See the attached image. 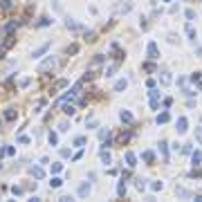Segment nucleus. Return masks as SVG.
<instances>
[{"label": "nucleus", "instance_id": "1", "mask_svg": "<svg viewBox=\"0 0 202 202\" xmlns=\"http://www.w3.org/2000/svg\"><path fill=\"white\" fill-rule=\"evenodd\" d=\"M56 65V59H52V56H50V59H47L41 67H38V70H41V72H47V70H52V67Z\"/></svg>", "mask_w": 202, "mask_h": 202}, {"label": "nucleus", "instance_id": "2", "mask_svg": "<svg viewBox=\"0 0 202 202\" xmlns=\"http://www.w3.org/2000/svg\"><path fill=\"white\" fill-rule=\"evenodd\" d=\"M146 52H148V56H150V59H159V56H157V45H155V43H148Z\"/></svg>", "mask_w": 202, "mask_h": 202}, {"label": "nucleus", "instance_id": "3", "mask_svg": "<svg viewBox=\"0 0 202 202\" xmlns=\"http://www.w3.org/2000/svg\"><path fill=\"white\" fill-rule=\"evenodd\" d=\"M47 50H50V43H45V45H41L38 50H34V59H38V56H43Z\"/></svg>", "mask_w": 202, "mask_h": 202}, {"label": "nucleus", "instance_id": "4", "mask_svg": "<svg viewBox=\"0 0 202 202\" xmlns=\"http://www.w3.org/2000/svg\"><path fill=\"white\" fill-rule=\"evenodd\" d=\"M119 117H121V121H123V123H132V121H135V119H132V114H130L128 110H121Z\"/></svg>", "mask_w": 202, "mask_h": 202}, {"label": "nucleus", "instance_id": "5", "mask_svg": "<svg viewBox=\"0 0 202 202\" xmlns=\"http://www.w3.org/2000/svg\"><path fill=\"white\" fill-rule=\"evenodd\" d=\"M186 123H189L186 117H180L177 119V132H186Z\"/></svg>", "mask_w": 202, "mask_h": 202}, {"label": "nucleus", "instance_id": "6", "mask_svg": "<svg viewBox=\"0 0 202 202\" xmlns=\"http://www.w3.org/2000/svg\"><path fill=\"white\" fill-rule=\"evenodd\" d=\"M63 112H65V114H74V112H76V108H74L72 103H65V101H63Z\"/></svg>", "mask_w": 202, "mask_h": 202}, {"label": "nucleus", "instance_id": "7", "mask_svg": "<svg viewBox=\"0 0 202 202\" xmlns=\"http://www.w3.org/2000/svg\"><path fill=\"white\" fill-rule=\"evenodd\" d=\"M88 193H90V184H81L79 186V198H85Z\"/></svg>", "mask_w": 202, "mask_h": 202}, {"label": "nucleus", "instance_id": "8", "mask_svg": "<svg viewBox=\"0 0 202 202\" xmlns=\"http://www.w3.org/2000/svg\"><path fill=\"white\" fill-rule=\"evenodd\" d=\"M184 29H186V36L191 38V41H195V29H193V25H191V23H189V25L184 27Z\"/></svg>", "mask_w": 202, "mask_h": 202}, {"label": "nucleus", "instance_id": "9", "mask_svg": "<svg viewBox=\"0 0 202 202\" xmlns=\"http://www.w3.org/2000/svg\"><path fill=\"white\" fill-rule=\"evenodd\" d=\"M126 85H128V81H126V79H121V81H117V83H114V90H117V92H121V90H126Z\"/></svg>", "mask_w": 202, "mask_h": 202}, {"label": "nucleus", "instance_id": "10", "mask_svg": "<svg viewBox=\"0 0 202 202\" xmlns=\"http://www.w3.org/2000/svg\"><path fill=\"white\" fill-rule=\"evenodd\" d=\"M175 191H177V195H180V198H193V195H191V193H189L186 189H182V186H177Z\"/></svg>", "mask_w": 202, "mask_h": 202}, {"label": "nucleus", "instance_id": "11", "mask_svg": "<svg viewBox=\"0 0 202 202\" xmlns=\"http://www.w3.org/2000/svg\"><path fill=\"white\" fill-rule=\"evenodd\" d=\"M126 162H128V166H135V162H137L135 153H126Z\"/></svg>", "mask_w": 202, "mask_h": 202}, {"label": "nucleus", "instance_id": "12", "mask_svg": "<svg viewBox=\"0 0 202 202\" xmlns=\"http://www.w3.org/2000/svg\"><path fill=\"white\" fill-rule=\"evenodd\" d=\"M141 157H144V162H148V164H150L153 159H155V155H153L150 150H146V153H141Z\"/></svg>", "mask_w": 202, "mask_h": 202}, {"label": "nucleus", "instance_id": "13", "mask_svg": "<svg viewBox=\"0 0 202 202\" xmlns=\"http://www.w3.org/2000/svg\"><path fill=\"white\" fill-rule=\"evenodd\" d=\"M171 117H168V112H162V114H157V123H166Z\"/></svg>", "mask_w": 202, "mask_h": 202}, {"label": "nucleus", "instance_id": "14", "mask_svg": "<svg viewBox=\"0 0 202 202\" xmlns=\"http://www.w3.org/2000/svg\"><path fill=\"white\" fill-rule=\"evenodd\" d=\"M65 85H67V81H65V79L56 81V83H54V88H52V92H54V90H61V88H65Z\"/></svg>", "mask_w": 202, "mask_h": 202}, {"label": "nucleus", "instance_id": "15", "mask_svg": "<svg viewBox=\"0 0 202 202\" xmlns=\"http://www.w3.org/2000/svg\"><path fill=\"white\" fill-rule=\"evenodd\" d=\"M200 162H202V153L195 150V153H193V164H200Z\"/></svg>", "mask_w": 202, "mask_h": 202}, {"label": "nucleus", "instance_id": "16", "mask_svg": "<svg viewBox=\"0 0 202 202\" xmlns=\"http://www.w3.org/2000/svg\"><path fill=\"white\" fill-rule=\"evenodd\" d=\"M32 173H34V177H43V168H38V166H34Z\"/></svg>", "mask_w": 202, "mask_h": 202}, {"label": "nucleus", "instance_id": "17", "mask_svg": "<svg viewBox=\"0 0 202 202\" xmlns=\"http://www.w3.org/2000/svg\"><path fill=\"white\" fill-rule=\"evenodd\" d=\"M101 159L105 162V164H110V153H105V150H101Z\"/></svg>", "mask_w": 202, "mask_h": 202}, {"label": "nucleus", "instance_id": "18", "mask_svg": "<svg viewBox=\"0 0 202 202\" xmlns=\"http://www.w3.org/2000/svg\"><path fill=\"white\" fill-rule=\"evenodd\" d=\"M50 144H59V135L56 132H50Z\"/></svg>", "mask_w": 202, "mask_h": 202}, {"label": "nucleus", "instance_id": "19", "mask_svg": "<svg viewBox=\"0 0 202 202\" xmlns=\"http://www.w3.org/2000/svg\"><path fill=\"white\" fill-rule=\"evenodd\" d=\"M83 144H85V137H76V139H74V146H79V148H81Z\"/></svg>", "mask_w": 202, "mask_h": 202}, {"label": "nucleus", "instance_id": "20", "mask_svg": "<svg viewBox=\"0 0 202 202\" xmlns=\"http://www.w3.org/2000/svg\"><path fill=\"white\" fill-rule=\"evenodd\" d=\"M130 139V132H121L119 135V141H128Z\"/></svg>", "mask_w": 202, "mask_h": 202}, {"label": "nucleus", "instance_id": "21", "mask_svg": "<svg viewBox=\"0 0 202 202\" xmlns=\"http://www.w3.org/2000/svg\"><path fill=\"white\" fill-rule=\"evenodd\" d=\"M61 184H63L61 177H52V186H61Z\"/></svg>", "mask_w": 202, "mask_h": 202}, {"label": "nucleus", "instance_id": "22", "mask_svg": "<svg viewBox=\"0 0 202 202\" xmlns=\"http://www.w3.org/2000/svg\"><path fill=\"white\" fill-rule=\"evenodd\" d=\"M117 193L123 198V195H126V186H123V184H119V186H117Z\"/></svg>", "mask_w": 202, "mask_h": 202}, {"label": "nucleus", "instance_id": "23", "mask_svg": "<svg viewBox=\"0 0 202 202\" xmlns=\"http://www.w3.org/2000/svg\"><path fill=\"white\" fill-rule=\"evenodd\" d=\"M186 18H189V20H193V18H195V11H193V9H186Z\"/></svg>", "mask_w": 202, "mask_h": 202}, {"label": "nucleus", "instance_id": "24", "mask_svg": "<svg viewBox=\"0 0 202 202\" xmlns=\"http://www.w3.org/2000/svg\"><path fill=\"white\" fill-rule=\"evenodd\" d=\"M5 117H7L9 121H11V119H16V112H14V110H7V114H5Z\"/></svg>", "mask_w": 202, "mask_h": 202}, {"label": "nucleus", "instance_id": "25", "mask_svg": "<svg viewBox=\"0 0 202 202\" xmlns=\"http://www.w3.org/2000/svg\"><path fill=\"white\" fill-rule=\"evenodd\" d=\"M162 186H164L162 182H153V191H162Z\"/></svg>", "mask_w": 202, "mask_h": 202}, {"label": "nucleus", "instance_id": "26", "mask_svg": "<svg viewBox=\"0 0 202 202\" xmlns=\"http://www.w3.org/2000/svg\"><path fill=\"white\" fill-rule=\"evenodd\" d=\"M16 27H18V20H14V23H9V25H7V32H11V29H16Z\"/></svg>", "mask_w": 202, "mask_h": 202}, {"label": "nucleus", "instance_id": "27", "mask_svg": "<svg viewBox=\"0 0 202 202\" xmlns=\"http://www.w3.org/2000/svg\"><path fill=\"white\" fill-rule=\"evenodd\" d=\"M159 150H162V155H166V141H159Z\"/></svg>", "mask_w": 202, "mask_h": 202}, {"label": "nucleus", "instance_id": "28", "mask_svg": "<svg viewBox=\"0 0 202 202\" xmlns=\"http://www.w3.org/2000/svg\"><path fill=\"white\" fill-rule=\"evenodd\" d=\"M61 168H63V164H54V166H52V173H59Z\"/></svg>", "mask_w": 202, "mask_h": 202}, {"label": "nucleus", "instance_id": "29", "mask_svg": "<svg viewBox=\"0 0 202 202\" xmlns=\"http://www.w3.org/2000/svg\"><path fill=\"white\" fill-rule=\"evenodd\" d=\"M195 137H198V139L202 141V128H195Z\"/></svg>", "mask_w": 202, "mask_h": 202}, {"label": "nucleus", "instance_id": "30", "mask_svg": "<svg viewBox=\"0 0 202 202\" xmlns=\"http://www.w3.org/2000/svg\"><path fill=\"white\" fill-rule=\"evenodd\" d=\"M2 7H5V9H9V7H11V0H2Z\"/></svg>", "mask_w": 202, "mask_h": 202}, {"label": "nucleus", "instance_id": "31", "mask_svg": "<svg viewBox=\"0 0 202 202\" xmlns=\"http://www.w3.org/2000/svg\"><path fill=\"white\" fill-rule=\"evenodd\" d=\"M193 200L195 202H202V195H193Z\"/></svg>", "mask_w": 202, "mask_h": 202}, {"label": "nucleus", "instance_id": "32", "mask_svg": "<svg viewBox=\"0 0 202 202\" xmlns=\"http://www.w3.org/2000/svg\"><path fill=\"white\" fill-rule=\"evenodd\" d=\"M0 123H2V119H0Z\"/></svg>", "mask_w": 202, "mask_h": 202}]
</instances>
